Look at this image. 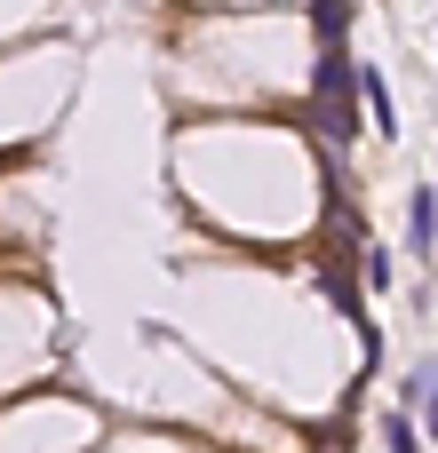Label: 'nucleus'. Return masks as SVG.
Wrapping results in <instances>:
<instances>
[{
  "instance_id": "1",
  "label": "nucleus",
  "mask_w": 438,
  "mask_h": 453,
  "mask_svg": "<svg viewBox=\"0 0 438 453\" xmlns=\"http://www.w3.org/2000/svg\"><path fill=\"white\" fill-rule=\"evenodd\" d=\"M407 247H415V255L438 247V183H423V191L407 199Z\"/></svg>"
},
{
  "instance_id": "2",
  "label": "nucleus",
  "mask_w": 438,
  "mask_h": 453,
  "mask_svg": "<svg viewBox=\"0 0 438 453\" xmlns=\"http://www.w3.org/2000/svg\"><path fill=\"white\" fill-rule=\"evenodd\" d=\"M359 96H367V111H375V135H399V111H391V88H383V72H359Z\"/></svg>"
},
{
  "instance_id": "3",
  "label": "nucleus",
  "mask_w": 438,
  "mask_h": 453,
  "mask_svg": "<svg viewBox=\"0 0 438 453\" xmlns=\"http://www.w3.org/2000/svg\"><path fill=\"white\" fill-rule=\"evenodd\" d=\"M383 438H391V453H423V438H415V422H407V414H391V430H383Z\"/></svg>"
},
{
  "instance_id": "4",
  "label": "nucleus",
  "mask_w": 438,
  "mask_h": 453,
  "mask_svg": "<svg viewBox=\"0 0 438 453\" xmlns=\"http://www.w3.org/2000/svg\"><path fill=\"white\" fill-rule=\"evenodd\" d=\"M359 271H367V287H375V295H383V287H391V255H383V247H375V255H367V263H359Z\"/></svg>"
}]
</instances>
